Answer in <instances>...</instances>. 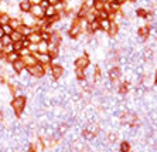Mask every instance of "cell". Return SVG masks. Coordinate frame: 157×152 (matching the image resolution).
<instances>
[{"label":"cell","instance_id":"cell-1","mask_svg":"<svg viewBox=\"0 0 157 152\" xmlns=\"http://www.w3.org/2000/svg\"><path fill=\"white\" fill-rule=\"evenodd\" d=\"M27 107V97L26 95H17L13 97L10 101V108L11 111L16 114V117H21L23 112L26 111Z\"/></svg>","mask_w":157,"mask_h":152},{"label":"cell","instance_id":"cell-2","mask_svg":"<svg viewBox=\"0 0 157 152\" xmlns=\"http://www.w3.org/2000/svg\"><path fill=\"white\" fill-rule=\"evenodd\" d=\"M26 71L30 74V77L36 78V80H40V78L45 77V67L41 66V64L37 63L36 66H31V67H27Z\"/></svg>","mask_w":157,"mask_h":152},{"label":"cell","instance_id":"cell-3","mask_svg":"<svg viewBox=\"0 0 157 152\" xmlns=\"http://www.w3.org/2000/svg\"><path fill=\"white\" fill-rule=\"evenodd\" d=\"M121 122L122 124H126L129 126H135L139 124V118L135 112H130V111H126L121 115Z\"/></svg>","mask_w":157,"mask_h":152},{"label":"cell","instance_id":"cell-4","mask_svg":"<svg viewBox=\"0 0 157 152\" xmlns=\"http://www.w3.org/2000/svg\"><path fill=\"white\" fill-rule=\"evenodd\" d=\"M89 66H91V58H89L88 54H81L74 61V67L79 68V70H86Z\"/></svg>","mask_w":157,"mask_h":152},{"label":"cell","instance_id":"cell-5","mask_svg":"<svg viewBox=\"0 0 157 152\" xmlns=\"http://www.w3.org/2000/svg\"><path fill=\"white\" fill-rule=\"evenodd\" d=\"M150 33H151V26L150 24H143V26L137 27V37L142 41H146L150 37Z\"/></svg>","mask_w":157,"mask_h":152},{"label":"cell","instance_id":"cell-6","mask_svg":"<svg viewBox=\"0 0 157 152\" xmlns=\"http://www.w3.org/2000/svg\"><path fill=\"white\" fill-rule=\"evenodd\" d=\"M34 57H36L37 63L41 64V66H44V67L50 66V64H51V61H52L51 56H50L48 53H36V54H34Z\"/></svg>","mask_w":157,"mask_h":152},{"label":"cell","instance_id":"cell-7","mask_svg":"<svg viewBox=\"0 0 157 152\" xmlns=\"http://www.w3.org/2000/svg\"><path fill=\"white\" fill-rule=\"evenodd\" d=\"M122 77V68L119 66H113L109 67V71H108V78L109 81H116V80H121Z\"/></svg>","mask_w":157,"mask_h":152},{"label":"cell","instance_id":"cell-8","mask_svg":"<svg viewBox=\"0 0 157 152\" xmlns=\"http://www.w3.org/2000/svg\"><path fill=\"white\" fill-rule=\"evenodd\" d=\"M20 20H21V23L24 24V26L31 27V29H34V27L37 26V19H36V17H33L30 13H21Z\"/></svg>","mask_w":157,"mask_h":152},{"label":"cell","instance_id":"cell-9","mask_svg":"<svg viewBox=\"0 0 157 152\" xmlns=\"http://www.w3.org/2000/svg\"><path fill=\"white\" fill-rule=\"evenodd\" d=\"M64 73H65V70H64L62 66H51V73H50V75H51L52 80H55V81L61 80V78L64 77Z\"/></svg>","mask_w":157,"mask_h":152},{"label":"cell","instance_id":"cell-10","mask_svg":"<svg viewBox=\"0 0 157 152\" xmlns=\"http://www.w3.org/2000/svg\"><path fill=\"white\" fill-rule=\"evenodd\" d=\"M30 14L33 16V17H36L37 20H40V19H43L44 17V9L41 7L38 3H34V4H31V9H30Z\"/></svg>","mask_w":157,"mask_h":152},{"label":"cell","instance_id":"cell-11","mask_svg":"<svg viewBox=\"0 0 157 152\" xmlns=\"http://www.w3.org/2000/svg\"><path fill=\"white\" fill-rule=\"evenodd\" d=\"M11 68H13V71H14V74H21L23 71L26 70V64H24V61H23L21 58H17L16 61H13V63L10 64Z\"/></svg>","mask_w":157,"mask_h":152},{"label":"cell","instance_id":"cell-12","mask_svg":"<svg viewBox=\"0 0 157 152\" xmlns=\"http://www.w3.org/2000/svg\"><path fill=\"white\" fill-rule=\"evenodd\" d=\"M26 38L30 41V44H38L40 41H43L41 40V33L40 31H37V30H33Z\"/></svg>","mask_w":157,"mask_h":152},{"label":"cell","instance_id":"cell-13","mask_svg":"<svg viewBox=\"0 0 157 152\" xmlns=\"http://www.w3.org/2000/svg\"><path fill=\"white\" fill-rule=\"evenodd\" d=\"M84 20L88 23V24L92 23V22H96V20H98V13H96L94 9H89V10L86 11V14H85Z\"/></svg>","mask_w":157,"mask_h":152},{"label":"cell","instance_id":"cell-14","mask_svg":"<svg viewBox=\"0 0 157 152\" xmlns=\"http://www.w3.org/2000/svg\"><path fill=\"white\" fill-rule=\"evenodd\" d=\"M31 2L30 0H21L20 3H18V10L21 11V13H30V9H31Z\"/></svg>","mask_w":157,"mask_h":152},{"label":"cell","instance_id":"cell-15","mask_svg":"<svg viewBox=\"0 0 157 152\" xmlns=\"http://www.w3.org/2000/svg\"><path fill=\"white\" fill-rule=\"evenodd\" d=\"M108 36H109L110 38H115L119 34V24H116L115 22H112L110 23V27H109V31H108Z\"/></svg>","mask_w":157,"mask_h":152},{"label":"cell","instance_id":"cell-16","mask_svg":"<svg viewBox=\"0 0 157 152\" xmlns=\"http://www.w3.org/2000/svg\"><path fill=\"white\" fill-rule=\"evenodd\" d=\"M98 22H99V31L108 33V31H109V27H110V23H112V20L106 19V20H98Z\"/></svg>","mask_w":157,"mask_h":152},{"label":"cell","instance_id":"cell-17","mask_svg":"<svg viewBox=\"0 0 157 152\" xmlns=\"http://www.w3.org/2000/svg\"><path fill=\"white\" fill-rule=\"evenodd\" d=\"M21 60L24 61V64H26V68L27 67H31V66H36L37 64V60H36V57H34V54L24 56V57H21Z\"/></svg>","mask_w":157,"mask_h":152},{"label":"cell","instance_id":"cell-18","mask_svg":"<svg viewBox=\"0 0 157 152\" xmlns=\"http://www.w3.org/2000/svg\"><path fill=\"white\" fill-rule=\"evenodd\" d=\"M9 26H10L13 30H18L20 27L23 26V23H21V20H20V17H11Z\"/></svg>","mask_w":157,"mask_h":152},{"label":"cell","instance_id":"cell-19","mask_svg":"<svg viewBox=\"0 0 157 152\" xmlns=\"http://www.w3.org/2000/svg\"><path fill=\"white\" fill-rule=\"evenodd\" d=\"M135 14L139 17V19H146L147 16L150 14V10L149 9H144V7H139L137 10L135 11Z\"/></svg>","mask_w":157,"mask_h":152},{"label":"cell","instance_id":"cell-20","mask_svg":"<svg viewBox=\"0 0 157 152\" xmlns=\"http://www.w3.org/2000/svg\"><path fill=\"white\" fill-rule=\"evenodd\" d=\"M17 58H20L17 53H14V51L9 53V54H6V56H4V63H6V64H11L13 61H16Z\"/></svg>","mask_w":157,"mask_h":152},{"label":"cell","instance_id":"cell-21","mask_svg":"<svg viewBox=\"0 0 157 152\" xmlns=\"http://www.w3.org/2000/svg\"><path fill=\"white\" fill-rule=\"evenodd\" d=\"M119 152H132V145L129 141H122L121 145H119Z\"/></svg>","mask_w":157,"mask_h":152},{"label":"cell","instance_id":"cell-22","mask_svg":"<svg viewBox=\"0 0 157 152\" xmlns=\"http://www.w3.org/2000/svg\"><path fill=\"white\" fill-rule=\"evenodd\" d=\"M11 20V16L9 14L7 11L6 13H2L0 11V26H4V24H9Z\"/></svg>","mask_w":157,"mask_h":152},{"label":"cell","instance_id":"cell-23","mask_svg":"<svg viewBox=\"0 0 157 152\" xmlns=\"http://www.w3.org/2000/svg\"><path fill=\"white\" fill-rule=\"evenodd\" d=\"M10 38H11V41H13V43H16V41H21L24 37L21 36V33H20L18 30H13V31H11V34H10Z\"/></svg>","mask_w":157,"mask_h":152},{"label":"cell","instance_id":"cell-24","mask_svg":"<svg viewBox=\"0 0 157 152\" xmlns=\"http://www.w3.org/2000/svg\"><path fill=\"white\" fill-rule=\"evenodd\" d=\"M37 53H48V43L47 41H40L37 44Z\"/></svg>","mask_w":157,"mask_h":152},{"label":"cell","instance_id":"cell-25","mask_svg":"<svg viewBox=\"0 0 157 152\" xmlns=\"http://www.w3.org/2000/svg\"><path fill=\"white\" fill-rule=\"evenodd\" d=\"M75 77H77L78 81H85V70H79V68H75Z\"/></svg>","mask_w":157,"mask_h":152},{"label":"cell","instance_id":"cell-26","mask_svg":"<svg viewBox=\"0 0 157 152\" xmlns=\"http://www.w3.org/2000/svg\"><path fill=\"white\" fill-rule=\"evenodd\" d=\"M18 31L21 33L23 37H27V36H29V34L33 31V29H31V27H27V26H24V24H23V26L18 29Z\"/></svg>","mask_w":157,"mask_h":152},{"label":"cell","instance_id":"cell-27","mask_svg":"<svg viewBox=\"0 0 157 152\" xmlns=\"http://www.w3.org/2000/svg\"><path fill=\"white\" fill-rule=\"evenodd\" d=\"M0 41H2V44H3V47H6V46H10V44H13V41H11L10 36H3V37L0 38Z\"/></svg>","mask_w":157,"mask_h":152},{"label":"cell","instance_id":"cell-28","mask_svg":"<svg viewBox=\"0 0 157 152\" xmlns=\"http://www.w3.org/2000/svg\"><path fill=\"white\" fill-rule=\"evenodd\" d=\"M94 10L96 11V13H99V11H102L103 10V3L102 2H98V0H95V4H94Z\"/></svg>","mask_w":157,"mask_h":152},{"label":"cell","instance_id":"cell-29","mask_svg":"<svg viewBox=\"0 0 157 152\" xmlns=\"http://www.w3.org/2000/svg\"><path fill=\"white\" fill-rule=\"evenodd\" d=\"M21 48H23V43H21V41H16V43H13V51H14V53H18Z\"/></svg>","mask_w":157,"mask_h":152},{"label":"cell","instance_id":"cell-30","mask_svg":"<svg viewBox=\"0 0 157 152\" xmlns=\"http://www.w3.org/2000/svg\"><path fill=\"white\" fill-rule=\"evenodd\" d=\"M2 30L4 31V34H6V36H10L11 31H13V29H11L9 24H4V26H2Z\"/></svg>","mask_w":157,"mask_h":152},{"label":"cell","instance_id":"cell-31","mask_svg":"<svg viewBox=\"0 0 157 152\" xmlns=\"http://www.w3.org/2000/svg\"><path fill=\"white\" fill-rule=\"evenodd\" d=\"M38 4H40V6L44 9V10H45V9H47L48 6H50V3H48V0H40V2H38Z\"/></svg>","mask_w":157,"mask_h":152},{"label":"cell","instance_id":"cell-32","mask_svg":"<svg viewBox=\"0 0 157 152\" xmlns=\"http://www.w3.org/2000/svg\"><path fill=\"white\" fill-rule=\"evenodd\" d=\"M61 0H48V3H50V6H55V4H58Z\"/></svg>","mask_w":157,"mask_h":152},{"label":"cell","instance_id":"cell-33","mask_svg":"<svg viewBox=\"0 0 157 152\" xmlns=\"http://www.w3.org/2000/svg\"><path fill=\"white\" fill-rule=\"evenodd\" d=\"M153 84L157 87V71L154 73V77H153Z\"/></svg>","mask_w":157,"mask_h":152},{"label":"cell","instance_id":"cell-34","mask_svg":"<svg viewBox=\"0 0 157 152\" xmlns=\"http://www.w3.org/2000/svg\"><path fill=\"white\" fill-rule=\"evenodd\" d=\"M115 2H116V3H119V4H121V6H122V4H123L124 2H126V0H115Z\"/></svg>","mask_w":157,"mask_h":152},{"label":"cell","instance_id":"cell-35","mask_svg":"<svg viewBox=\"0 0 157 152\" xmlns=\"http://www.w3.org/2000/svg\"><path fill=\"white\" fill-rule=\"evenodd\" d=\"M3 36H6V34H4V31H3V30H2V27H0V38L3 37Z\"/></svg>","mask_w":157,"mask_h":152},{"label":"cell","instance_id":"cell-36","mask_svg":"<svg viewBox=\"0 0 157 152\" xmlns=\"http://www.w3.org/2000/svg\"><path fill=\"white\" fill-rule=\"evenodd\" d=\"M27 152H36V151H33L31 148H29V151H27Z\"/></svg>","mask_w":157,"mask_h":152},{"label":"cell","instance_id":"cell-37","mask_svg":"<svg viewBox=\"0 0 157 152\" xmlns=\"http://www.w3.org/2000/svg\"><path fill=\"white\" fill-rule=\"evenodd\" d=\"M98 2H102V3H106V0H98Z\"/></svg>","mask_w":157,"mask_h":152},{"label":"cell","instance_id":"cell-38","mask_svg":"<svg viewBox=\"0 0 157 152\" xmlns=\"http://www.w3.org/2000/svg\"><path fill=\"white\" fill-rule=\"evenodd\" d=\"M0 27H2V26H0Z\"/></svg>","mask_w":157,"mask_h":152}]
</instances>
